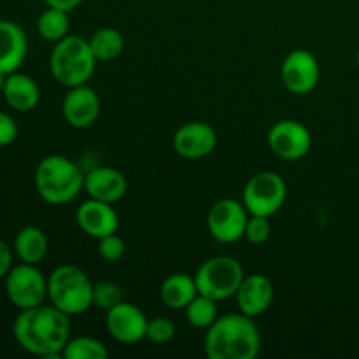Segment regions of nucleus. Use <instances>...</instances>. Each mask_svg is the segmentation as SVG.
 Here are the masks:
<instances>
[{
	"label": "nucleus",
	"mask_w": 359,
	"mask_h": 359,
	"mask_svg": "<svg viewBox=\"0 0 359 359\" xmlns=\"http://www.w3.org/2000/svg\"><path fill=\"white\" fill-rule=\"evenodd\" d=\"M13 337L27 353L41 358L62 356L70 340V316L55 305H37L18 314Z\"/></svg>",
	"instance_id": "nucleus-1"
},
{
	"label": "nucleus",
	"mask_w": 359,
	"mask_h": 359,
	"mask_svg": "<svg viewBox=\"0 0 359 359\" xmlns=\"http://www.w3.org/2000/svg\"><path fill=\"white\" fill-rule=\"evenodd\" d=\"M262 351V335L252 318L233 312L219 316L205 333V354L210 359H255Z\"/></svg>",
	"instance_id": "nucleus-2"
},
{
	"label": "nucleus",
	"mask_w": 359,
	"mask_h": 359,
	"mask_svg": "<svg viewBox=\"0 0 359 359\" xmlns=\"http://www.w3.org/2000/svg\"><path fill=\"white\" fill-rule=\"evenodd\" d=\"M84 174L76 161L62 154H49L35 168V188L39 196L51 205H65L84 189Z\"/></svg>",
	"instance_id": "nucleus-3"
},
{
	"label": "nucleus",
	"mask_w": 359,
	"mask_h": 359,
	"mask_svg": "<svg viewBox=\"0 0 359 359\" xmlns=\"http://www.w3.org/2000/svg\"><path fill=\"white\" fill-rule=\"evenodd\" d=\"M97 62L86 39L79 35H67L53 48L49 55V70L62 86L74 88L88 84Z\"/></svg>",
	"instance_id": "nucleus-4"
},
{
	"label": "nucleus",
	"mask_w": 359,
	"mask_h": 359,
	"mask_svg": "<svg viewBox=\"0 0 359 359\" xmlns=\"http://www.w3.org/2000/svg\"><path fill=\"white\" fill-rule=\"evenodd\" d=\"M93 286L79 266L60 265L48 277V300L67 316L84 314L93 307Z\"/></svg>",
	"instance_id": "nucleus-5"
},
{
	"label": "nucleus",
	"mask_w": 359,
	"mask_h": 359,
	"mask_svg": "<svg viewBox=\"0 0 359 359\" xmlns=\"http://www.w3.org/2000/svg\"><path fill=\"white\" fill-rule=\"evenodd\" d=\"M245 273L241 263L231 256H214L196 270L195 283L198 293L216 302L235 297Z\"/></svg>",
	"instance_id": "nucleus-6"
},
{
	"label": "nucleus",
	"mask_w": 359,
	"mask_h": 359,
	"mask_svg": "<svg viewBox=\"0 0 359 359\" xmlns=\"http://www.w3.org/2000/svg\"><path fill=\"white\" fill-rule=\"evenodd\" d=\"M286 196V181L277 172L265 170L249 179L242 193V203L251 216L272 217L283 209Z\"/></svg>",
	"instance_id": "nucleus-7"
},
{
	"label": "nucleus",
	"mask_w": 359,
	"mask_h": 359,
	"mask_svg": "<svg viewBox=\"0 0 359 359\" xmlns=\"http://www.w3.org/2000/svg\"><path fill=\"white\" fill-rule=\"evenodd\" d=\"M6 294L20 311L37 307L48 298V279L37 265L20 263L6 276Z\"/></svg>",
	"instance_id": "nucleus-8"
},
{
	"label": "nucleus",
	"mask_w": 359,
	"mask_h": 359,
	"mask_svg": "<svg viewBox=\"0 0 359 359\" xmlns=\"http://www.w3.org/2000/svg\"><path fill=\"white\" fill-rule=\"evenodd\" d=\"M251 214L245 205L235 198H221L210 207L207 216L209 233L221 244H233L244 238L245 226Z\"/></svg>",
	"instance_id": "nucleus-9"
},
{
	"label": "nucleus",
	"mask_w": 359,
	"mask_h": 359,
	"mask_svg": "<svg viewBox=\"0 0 359 359\" xmlns=\"http://www.w3.org/2000/svg\"><path fill=\"white\" fill-rule=\"evenodd\" d=\"M280 77L286 90L293 95H309L318 88L321 67L318 58L307 49H294L280 65Z\"/></svg>",
	"instance_id": "nucleus-10"
},
{
	"label": "nucleus",
	"mask_w": 359,
	"mask_h": 359,
	"mask_svg": "<svg viewBox=\"0 0 359 359\" xmlns=\"http://www.w3.org/2000/svg\"><path fill=\"white\" fill-rule=\"evenodd\" d=\"M269 146L280 160H302L312 147L311 130L297 119H280L270 128Z\"/></svg>",
	"instance_id": "nucleus-11"
},
{
	"label": "nucleus",
	"mask_w": 359,
	"mask_h": 359,
	"mask_svg": "<svg viewBox=\"0 0 359 359\" xmlns=\"http://www.w3.org/2000/svg\"><path fill=\"white\" fill-rule=\"evenodd\" d=\"M147 323L149 319L146 318V314L130 302H121L107 311V316H105L107 332L111 333L112 339L126 346L139 344L140 340L146 339Z\"/></svg>",
	"instance_id": "nucleus-12"
},
{
	"label": "nucleus",
	"mask_w": 359,
	"mask_h": 359,
	"mask_svg": "<svg viewBox=\"0 0 359 359\" xmlns=\"http://www.w3.org/2000/svg\"><path fill=\"white\" fill-rule=\"evenodd\" d=\"M172 146L179 156L186 160H200L216 149L217 133L209 123L188 121L174 133Z\"/></svg>",
	"instance_id": "nucleus-13"
},
{
	"label": "nucleus",
	"mask_w": 359,
	"mask_h": 359,
	"mask_svg": "<svg viewBox=\"0 0 359 359\" xmlns=\"http://www.w3.org/2000/svg\"><path fill=\"white\" fill-rule=\"evenodd\" d=\"M63 119L72 128H90L100 116V98L88 84L69 88L62 102Z\"/></svg>",
	"instance_id": "nucleus-14"
},
{
	"label": "nucleus",
	"mask_w": 359,
	"mask_h": 359,
	"mask_svg": "<svg viewBox=\"0 0 359 359\" xmlns=\"http://www.w3.org/2000/svg\"><path fill=\"white\" fill-rule=\"evenodd\" d=\"M77 226L91 238H102L118 233L119 217L112 203L90 198L77 207Z\"/></svg>",
	"instance_id": "nucleus-15"
},
{
	"label": "nucleus",
	"mask_w": 359,
	"mask_h": 359,
	"mask_svg": "<svg viewBox=\"0 0 359 359\" xmlns=\"http://www.w3.org/2000/svg\"><path fill=\"white\" fill-rule=\"evenodd\" d=\"M238 311L249 318H258L265 314L273 302V284L269 277L262 273L245 276L241 283L237 294Z\"/></svg>",
	"instance_id": "nucleus-16"
},
{
	"label": "nucleus",
	"mask_w": 359,
	"mask_h": 359,
	"mask_svg": "<svg viewBox=\"0 0 359 359\" xmlns=\"http://www.w3.org/2000/svg\"><path fill=\"white\" fill-rule=\"evenodd\" d=\"M126 189H128V182L118 168H91L84 177V191L88 193L90 198L100 200V202H119L126 195Z\"/></svg>",
	"instance_id": "nucleus-17"
},
{
	"label": "nucleus",
	"mask_w": 359,
	"mask_h": 359,
	"mask_svg": "<svg viewBox=\"0 0 359 359\" xmlns=\"http://www.w3.org/2000/svg\"><path fill=\"white\" fill-rule=\"evenodd\" d=\"M28 55V39L23 28L11 20H0V72L20 70Z\"/></svg>",
	"instance_id": "nucleus-18"
},
{
	"label": "nucleus",
	"mask_w": 359,
	"mask_h": 359,
	"mask_svg": "<svg viewBox=\"0 0 359 359\" xmlns=\"http://www.w3.org/2000/svg\"><path fill=\"white\" fill-rule=\"evenodd\" d=\"M2 95L11 109L18 112H28L37 107L39 100H41V88L35 83L34 77L16 70L7 76Z\"/></svg>",
	"instance_id": "nucleus-19"
},
{
	"label": "nucleus",
	"mask_w": 359,
	"mask_h": 359,
	"mask_svg": "<svg viewBox=\"0 0 359 359\" xmlns=\"http://www.w3.org/2000/svg\"><path fill=\"white\" fill-rule=\"evenodd\" d=\"M198 294L195 277L188 273H172L161 283L160 298L172 311H184Z\"/></svg>",
	"instance_id": "nucleus-20"
},
{
	"label": "nucleus",
	"mask_w": 359,
	"mask_h": 359,
	"mask_svg": "<svg viewBox=\"0 0 359 359\" xmlns=\"http://www.w3.org/2000/svg\"><path fill=\"white\" fill-rule=\"evenodd\" d=\"M48 237L37 226L21 228L14 238V252L21 263L39 265L48 255Z\"/></svg>",
	"instance_id": "nucleus-21"
},
{
	"label": "nucleus",
	"mask_w": 359,
	"mask_h": 359,
	"mask_svg": "<svg viewBox=\"0 0 359 359\" xmlns=\"http://www.w3.org/2000/svg\"><path fill=\"white\" fill-rule=\"evenodd\" d=\"M88 42H90L91 51H93L95 58L98 62H109V60L118 58L123 53V49H125V37H123V34L111 27L98 28L88 39Z\"/></svg>",
	"instance_id": "nucleus-22"
},
{
	"label": "nucleus",
	"mask_w": 359,
	"mask_h": 359,
	"mask_svg": "<svg viewBox=\"0 0 359 359\" xmlns=\"http://www.w3.org/2000/svg\"><path fill=\"white\" fill-rule=\"evenodd\" d=\"M69 13L56 7H48L42 11L37 20V30L44 41L56 44L58 41L65 39L69 35Z\"/></svg>",
	"instance_id": "nucleus-23"
},
{
	"label": "nucleus",
	"mask_w": 359,
	"mask_h": 359,
	"mask_svg": "<svg viewBox=\"0 0 359 359\" xmlns=\"http://www.w3.org/2000/svg\"><path fill=\"white\" fill-rule=\"evenodd\" d=\"M186 319L193 328L207 330L212 326V323L219 318V311H217V302L203 294H196L191 300V304L184 309Z\"/></svg>",
	"instance_id": "nucleus-24"
},
{
	"label": "nucleus",
	"mask_w": 359,
	"mask_h": 359,
	"mask_svg": "<svg viewBox=\"0 0 359 359\" xmlns=\"http://www.w3.org/2000/svg\"><path fill=\"white\" fill-rule=\"evenodd\" d=\"M62 356L67 359H105L109 356V351L100 340L93 337H77L67 342Z\"/></svg>",
	"instance_id": "nucleus-25"
},
{
	"label": "nucleus",
	"mask_w": 359,
	"mask_h": 359,
	"mask_svg": "<svg viewBox=\"0 0 359 359\" xmlns=\"http://www.w3.org/2000/svg\"><path fill=\"white\" fill-rule=\"evenodd\" d=\"M125 302L123 298V290L118 283L112 280H100L93 286V305L102 309V311H111L112 307Z\"/></svg>",
	"instance_id": "nucleus-26"
},
{
	"label": "nucleus",
	"mask_w": 359,
	"mask_h": 359,
	"mask_svg": "<svg viewBox=\"0 0 359 359\" xmlns=\"http://www.w3.org/2000/svg\"><path fill=\"white\" fill-rule=\"evenodd\" d=\"M126 245L125 241L118 233L107 235V237L98 238V255L102 259L109 263H116L125 256Z\"/></svg>",
	"instance_id": "nucleus-27"
},
{
	"label": "nucleus",
	"mask_w": 359,
	"mask_h": 359,
	"mask_svg": "<svg viewBox=\"0 0 359 359\" xmlns=\"http://www.w3.org/2000/svg\"><path fill=\"white\" fill-rule=\"evenodd\" d=\"M175 337V326L167 318H154L147 323L146 339L153 344H168Z\"/></svg>",
	"instance_id": "nucleus-28"
},
{
	"label": "nucleus",
	"mask_w": 359,
	"mask_h": 359,
	"mask_svg": "<svg viewBox=\"0 0 359 359\" xmlns=\"http://www.w3.org/2000/svg\"><path fill=\"white\" fill-rule=\"evenodd\" d=\"M270 228L269 223V217H263V216H249L248 221V226H245V233L244 238L248 242L255 245H262L269 241L270 237Z\"/></svg>",
	"instance_id": "nucleus-29"
},
{
	"label": "nucleus",
	"mask_w": 359,
	"mask_h": 359,
	"mask_svg": "<svg viewBox=\"0 0 359 359\" xmlns=\"http://www.w3.org/2000/svg\"><path fill=\"white\" fill-rule=\"evenodd\" d=\"M18 123L7 112L0 111V147H7L18 139Z\"/></svg>",
	"instance_id": "nucleus-30"
},
{
	"label": "nucleus",
	"mask_w": 359,
	"mask_h": 359,
	"mask_svg": "<svg viewBox=\"0 0 359 359\" xmlns=\"http://www.w3.org/2000/svg\"><path fill=\"white\" fill-rule=\"evenodd\" d=\"M11 269H13V249L0 238V279H6Z\"/></svg>",
	"instance_id": "nucleus-31"
},
{
	"label": "nucleus",
	"mask_w": 359,
	"mask_h": 359,
	"mask_svg": "<svg viewBox=\"0 0 359 359\" xmlns=\"http://www.w3.org/2000/svg\"><path fill=\"white\" fill-rule=\"evenodd\" d=\"M44 4L48 7H56V9H62L70 13L76 7H79L83 4V0H44Z\"/></svg>",
	"instance_id": "nucleus-32"
},
{
	"label": "nucleus",
	"mask_w": 359,
	"mask_h": 359,
	"mask_svg": "<svg viewBox=\"0 0 359 359\" xmlns=\"http://www.w3.org/2000/svg\"><path fill=\"white\" fill-rule=\"evenodd\" d=\"M7 76H9V74H4V72H0V93H2V91H4V86H6Z\"/></svg>",
	"instance_id": "nucleus-33"
},
{
	"label": "nucleus",
	"mask_w": 359,
	"mask_h": 359,
	"mask_svg": "<svg viewBox=\"0 0 359 359\" xmlns=\"http://www.w3.org/2000/svg\"><path fill=\"white\" fill-rule=\"evenodd\" d=\"M356 63H358V69H359V49H358V53H356Z\"/></svg>",
	"instance_id": "nucleus-34"
}]
</instances>
